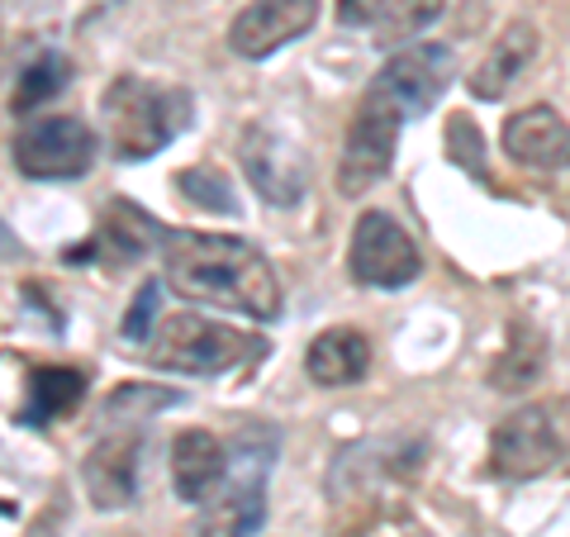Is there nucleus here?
Here are the masks:
<instances>
[{
    "mask_svg": "<svg viewBox=\"0 0 570 537\" xmlns=\"http://www.w3.org/2000/svg\"><path fill=\"white\" fill-rule=\"evenodd\" d=\"M71 81V62L62 58V52H39L33 62L20 67V81H14V96H10V110L14 115H33L39 105H48L52 96H62Z\"/></svg>",
    "mask_w": 570,
    "mask_h": 537,
    "instance_id": "nucleus-20",
    "label": "nucleus"
},
{
    "mask_svg": "<svg viewBox=\"0 0 570 537\" xmlns=\"http://www.w3.org/2000/svg\"><path fill=\"white\" fill-rule=\"evenodd\" d=\"M238 163L243 176L266 205L291 209L305 201L309 191V157L295 148L285 134H276L272 124H247L238 138Z\"/></svg>",
    "mask_w": 570,
    "mask_h": 537,
    "instance_id": "nucleus-9",
    "label": "nucleus"
},
{
    "mask_svg": "<svg viewBox=\"0 0 570 537\" xmlns=\"http://www.w3.org/2000/svg\"><path fill=\"white\" fill-rule=\"evenodd\" d=\"M305 371H309V381L324 390L362 385L371 371V338L362 329H324L305 348Z\"/></svg>",
    "mask_w": 570,
    "mask_h": 537,
    "instance_id": "nucleus-16",
    "label": "nucleus"
},
{
    "mask_svg": "<svg viewBox=\"0 0 570 537\" xmlns=\"http://www.w3.org/2000/svg\"><path fill=\"white\" fill-rule=\"evenodd\" d=\"M86 400V375L77 367H39L29 371V385H24V404H20V423L29 428H43L52 419L71 414Z\"/></svg>",
    "mask_w": 570,
    "mask_h": 537,
    "instance_id": "nucleus-18",
    "label": "nucleus"
},
{
    "mask_svg": "<svg viewBox=\"0 0 570 537\" xmlns=\"http://www.w3.org/2000/svg\"><path fill=\"white\" fill-rule=\"evenodd\" d=\"M404 115L395 110L390 100L381 96H362L356 115L347 124V143H343V157H337V195L356 201L362 191H371L395 163V148H400V129H404Z\"/></svg>",
    "mask_w": 570,
    "mask_h": 537,
    "instance_id": "nucleus-7",
    "label": "nucleus"
},
{
    "mask_svg": "<svg viewBox=\"0 0 570 537\" xmlns=\"http://www.w3.org/2000/svg\"><path fill=\"white\" fill-rule=\"evenodd\" d=\"M442 6L448 0H390L385 6V14L376 20V43L381 48H409V39H419L423 29H433L438 25V14H442Z\"/></svg>",
    "mask_w": 570,
    "mask_h": 537,
    "instance_id": "nucleus-21",
    "label": "nucleus"
},
{
    "mask_svg": "<svg viewBox=\"0 0 570 537\" xmlns=\"http://www.w3.org/2000/svg\"><path fill=\"white\" fill-rule=\"evenodd\" d=\"M448 153H452L456 167L485 176V138H480V129L466 115H452V124H448Z\"/></svg>",
    "mask_w": 570,
    "mask_h": 537,
    "instance_id": "nucleus-25",
    "label": "nucleus"
},
{
    "mask_svg": "<svg viewBox=\"0 0 570 537\" xmlns=\"http://www.w3.org/2000/svg\"><path fill=\"white\" fill-rule=\"evenodd\" d=\"M96 129L77 115H39L10 138V157L29 182H77L96 163Z\"/></svg>",
    "mask_w": 570,
    "mask_h": 537,
    "instance_id": "nucleus-5",
    "label": "nucleus"
},
{
    "mask_svg": "<svg viewBox=\"0 0 570 537\" xmlns=\"http://www.w3.org/2000/svg\"><path fill=\"white\" fill-rule=\"evenodd\" d=\"M347 272L371 291H404L423 276V253L409 228L385 209H362L347 238Z\"/></svg>",
    "mask_w": 570,
    "mask_h": 537,
    "instance_id": "nucleus-6",
    "label": "nucleus"
},
{
    "mask_svg": "<svg viewBox=\"0 0 570 537\" xmlns=\"http://www.w3.org/2000/svg\"><path fill=\"white\" fill-rule=\"evenodd\" d=\"M318 20V0H247L228 25V48L247 62H262L285 43L305 39Z\"/></svg>",
    "mask_w": 570,
    "mask_h": 537,
    "instance_id": "nucleus-11",
    "label": "nucleus"
},
{
    "mask_svg": "<svg viewBox=\"0 0 570 537\" xmlns=\"http://www.w3.org/2000/svg\"><path fill=\"white\" fill-rule=\"evenodd\" d=\"M157 314H163V281H142L138 300L129 304V314H124V338H129V343H153L157 324H163Z\"/></svg>",
    "mask_w": 570,
    "mask_h": 537,
    "instance_id": "nucleus-24",
    "label": "nucleus"
},
{
    "mask_svg": "<svg viewBox=\"0 0 570 537\" xmlns=\"http://www.w3.org/2000/svg\"><path fill=\"white\" fill-rule=\"evenodd\" d=\"M167 404H181L176 390H148V385H119L110 400H105V414L110 419H148L153 409H167Z\"/></svg>",
    "mask_w": 570,
    "mask_h": 537,
    "instance_id": "nucleus-23",
    "label": "nucleus"
},
{
    "mask_svg": "<svg viewBox=\"0 0 570 537\" xmlns=\"http://www.w3.org/2000/svg\"><path fill=\"white\" fill-rule=\"evenodd\" d=\"M532 58H538V29H532L528 20L509 25V29L494 39V48L485 52V62H480L471 77H466V91H471L475 100H485V105H490V100H504L509 86L532 67Z\"/></svg>",
    "mask_w": 570,
    "mask_h": 537,
    "instance_id": "nucleus-17",
    "label": "nucleus"
},
{
    "mask_svg": "<svg viewBox=\"0 0 570 537\" xmlns=\"http://www.w3.org/2000/svg\"><path fill=\"white\" fill-rule=\"evenodd\" d=\"M504 153L532 172H570V124L551 105H528L504 119Z\"/></svg>",
    "mask_w": 570,
    "mask_h": 537,
    "instance_id": "nucleus-14",
    "label": "nucleus"
},
{
    "mask_svg": "<svg viewBox=\"0 0 570 537\" xmlns=\"http://www.w3.org/2000/svg\"><path fill=\"white\" fill-rule=\"evenodd\" d=\"M138 447H142L138 433H110L86 452L81 486H86V499H91L96 509L115 514V509H129L138 499Z\"/></svg>",
    "mask_w": 570,
    "mask_h": 537,
    "instance_id": "nucleus-13",
    "label": "nucleus"
},
{
    "mask_svg": "<svg viewBox=\"0 0 570 537\" xmlns=\"http://www.w3.org/2000/svg\"><path fill=\"white\" fill-rule=\"evenodd\" d=\"M390 0H337V25L347 29H376Z\"/></svg>",
    "mask_w": 570,
    "mask_h": 537,
    "instance_id": "nucleus-26",
    "label": "nucleus"
},
{
    "mask_svg": "<svg viewBox=\"0 0 570 537\" xmlns=\"http://www.w3.org/2000/svg\"><path fill=\"white\" fill-rule=\"evenodd\" d=\"M195 100L181 86H157L148 77H115L100 96V134L119 163H148L186 134Z\"/></svg>",
    "mask_w": 570,
    "mask_h": 537,
    "instance_id": "nucleus-2",
    "label": "nucleus"
},
{
    "mask_svg": "<svg viewBox=\"0 0 570 537\" xmlns=\"http://www.w3.org/2000/svg\"><path fill=\"white\" fill-rule=\"evenodd\" d=\"M456 77V58L452 48L442 43H409L390 58L376 77H371L366 91L390 100L404 119H423L433 105L448 96V86Z\"/></svg>",
    "mask_w": 570,
    "mask_h": 537,
    "instance_id": "nucleus-8",
    "label": "nucleus"
},
{
    "mask_svg": "<svg viewBox=\"0 0 570 537\" xmlns=\"http://www.w3.org/2000/svg\"><path fill=\"white\" fill-rule=\"evenodd\" d=\"M228 480V447L209 428H186L171 438V486L186 505H209Z\"/></svg>",
    "mask_w": 570,
    "mask_h": 537,
    "instance_id": "nucleus-15",
    "label": "nucleus"
},
{
    "mask_svg": "<svg viewBox=\"0 0 570 537\" xmlns=\"http://www.w3.org/2000/svg\"><path fill=\"white\" fill-rule=\"evenodd\" d=\"M163 224L153 214H142L129 201H110L100 214V224L91 228V238L81 247H71V262H105V266H129L138 257H148L157 243H163Z\"/></svg>",
    "mask_w": 570,
    "mask_h": 537,
    "instance_id": "nucleus-12",
    "label": "nucleus"
},
{
    "mask_svg": "<svg viewBox=\"0 0 570 537\" xmlns=\"http://www.w3.org/2000/svg\"><path fill=\"white\" fill-rule=\"evenodd\" d=\"M262 352V338H247L234 324H219L200 310L167 314L153 333V367L176 371V375H224Z\"/></svg>",
    "mask_w": 570,
    "mask_h": 537,
    "instance_id": "nucleus-3",
    "label": "nucleus"
},
{
    "mask_svg": "<svg viewBox=\"0 0 570 537\" xmlns=\"http://www.w3.org/2000/svg\"><path fill=\"white\" fill-rule=\"evenodd\" d=\"M176 191H181L186 201L195 209H205V214H228V219H234V214L243 209L234 186H228V176L219 167H186V172H176Z\"/></svg>",
    "mask_w": 570,
    "mask_h": 537,
    "instance_id": "nucleus-22",
    "label": "nucleus"
},
{
    "mask_svg": "<svg viewBox=\"0 0 570 537\" xmlns=\"http://www.w3.org/2000/svg\"><path fill=\"white\" fill-rule=\"evenodd\" d=\"M542 371H547V338H542V329L513 324L504 352H499L494 367H490V385L504 390V396H513V390L538 385Z\"/></svg>",
    "mask_w": 570,
    "mask_h": 537,
    "instance_id": "nucleus-19",
    "label": "nucleus"
},
{
    "mask_svg": "<svg viewBox=\"0 0 570 537\" xmlns=\"http://www.w3.org/2000/svg\"><path fill=\"white\" fill-rule=\"evenodd\" d=\"M561 457H566V442H561V428L547 404L513 409L490 433V467L504 480H532V476L557 467Z\"/></svg>",
    "mask_w": 570,
    "mask_h": 537,
    "instance_id": "nucleus-10",
    "label": "nucleus"
},
{
    "mask_svg": "<svg viewBox=\"0 0 570 537\" xmlns=\"http://www.w3.org/2000/svg\"><path fill=\"white\" fill-rule=\"evenodd\" d=\"M163 281L186 304L247 314L257 324H272L281 314V276L266 262L262 247L234 234H195L171 228L163 238Z\"/></svg>",
    "mask_w": 570,
    "mask_h": 537,
    "instance_id": "nucleus-1",
    "label": "nucleus"
},
{
    "mask_svg": "<svg viewBox=\"0 0 570 537\" xmlns=\"http://www.w3.org/2000/svg\"><path fill=\"white\" fill-rule=\"evenodd\" d=\"M276 461L272 428H243L228 452V480L209 499L205 518L195 524V537H247L266 518V471Z\"/></svg>",
    "mask_w": 570,
    "mask_h": 537,
    "instance_id": "nucleus-4",
    "label": "nucleus"
}]
</instances>
